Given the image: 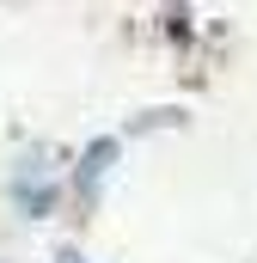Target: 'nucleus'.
<instances>
[{"mask_svg":"<svg viewBox=\"0 0 257 263\" xmlns=\"http://www.w3.org/2000/svg\"><path fill=\"white\" fill-rule=\"evenodd\" d=\"M117 147H123L117 135H104V141H92V147H86V159H80V172H74V190H80L86 202H92V190H98V178L111 172V159H117Z\"/></svg>","mask_w":257,"mask_h":263,"instance_id":"f257e3e1","label":"nucleus"},{"mask_svg":"<svg viewBox=\"0 0 257 263\" xmlns=\"http://www.w3.org/2000/svg\"><path fill=\"white\" fill-rule=\"evenodd\" d=\"M172 123H184V110H147V117L128 123V135H141V129H172Z\"/></svg>","mask_w":257,"mask_h":263,"instance_id":"f03ea898","label":"nucleus"}]
</instances>
